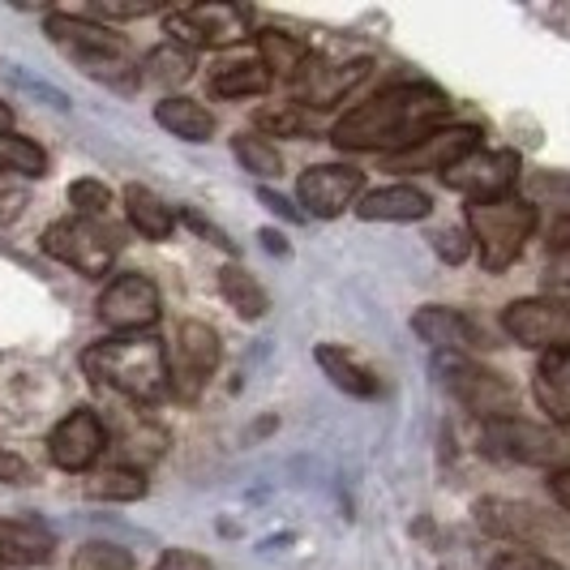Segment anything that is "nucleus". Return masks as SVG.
Listing matches in <instances>:
<instances>
[{
  "label": "nucleus",
  "instance_id": "obj_24",
  "mask_svg": "<svg viewBox=\"0 0 570 570\" xmlns=\"http://www.w3.org/2000/svg\"><path fill=\"white\" fill-rule=\"evenodd\" d=\"M271 69L262 60H232V65H219L210 73V90L219 99H254V95H266L271 90Z\"/></svg>",
  "mask_w": 570,
  "mask_h": 570
},
{
  "label": "nucleus",
  "instance_id": "obj_1",
  "mask_svg": "<svg viewBox=\"0 0 570 570\" xmlns=\"http://www.w3.org/2000/svg\"><path fill=\"white\" fill-rule=\"evenodd\" d=\"M451 116V99L429 82H403L365 104L347 108L331 125V142L343 150H407L425 134L442 129Z\"/></svg>",
  "mask_w": 570,
  "mask_h": 570
},
{
  "label": "nucleus",
  "instance_id": "obj_19",
  "mask_svg": "<svg viewBox=\"0 0 570 570\" xmlns=\"http://www.w3.org/2000/svg\"><path fill=\"white\" fill-rule=\"evenodd\" d=\"M57 549V537L39 519L0 514V567H43Z\"/></svg>",
  "mask_w": 570,
  "mask_h": 570
},
{
  "label": "nucleus",
  "instance_id": "obj_3",
  "mask_svg": "<svg viewBox=\"0 0 570 570\" xmlns=\"http://www.w3.org/2000/svg\"><path fill=\"white\" fill-rule=\"evenodd\" d=\"M48 39L65 48L69 57L82 65L86 78L108 82L116 90H129L142 73H134V60L125 52V39L112 27L95 22V18H78V13H48Z\"/></svg>",
  "mask_w": 570,
  "mask_h": 570
},
{
  "label": "nucleus",
  "instance_id": "obj_20",
  "mask_svg": "<svg viewBox=\"0 0 570 570\" xmlns=\"http://www.w3.org/2000/svg\"><path fill=\"white\" fill-rule=\"evenodd\" d=\"M155 120H159V129H168L171 138H180V142H210L215 129H219V120L210 116V108H202L198 99H189V95L159 99L155 104Z\"/></svg>",
  "mask_w": 570,
  "mask_h": 570
},
{
  "label": "nucleus",
  "instance_id": "obj_7",
  "mask_svg": "<svg viewBox=\"0 0 570 570\" xmlns=\"http://www.w3.org/2000/svg\"><path fill=\"white\" fill-rule=\"evenodd\" d=\"M43 254L73 266L78 275H108L116 266V254H120V240L116 232L104 224V219H82V215H69V219H57L52 228L43 232Z\"/></svg>",
  "mask_w": 570,
  "mask_h": 570
},
{
  "label": "nucleus",
  "instance_id": "obj_16",
  "mask_svg": "<svg viewBox=\"0 0 570 570\" xmlns=\"http://www.w3.org/2000/svg\"><path fill=\"white\" fill-rule=\"evenodd\" d=\"M476 146H481V129L476 125H442V129L425 134L421 142H412L407 150L391 155L386 171H442L446 176Z\"/></svg>",
  "mask_w": 570,
  "mask_h": 570
},
{
  "label": "nucleus",
  "instance_id": "obj_38",
  "mask_svg": "<svg viewBox=\"0 0 570 570\" xmlns=\"http://www.w3.org/2000/svg\"><path fill=\"white\" fill-rule=\"evenodd\" d=\"M433 249L446 257V262H463L468 249H472V240H468L459 228H446V232H438V236H433Z\"/></svg>",
  "mask_w": 570,
  "mask_h": 570
},
{
  "label": "nucleus",
  "instance_id": "obj_22",
  "mask_svg": "<svg viewBox=\"0 0 570 570\" xmlns=\"http://www.w3.org/2000/svg\"><path fill=\"white\" fill-rule=\"evenodd\" d=\"M314 361H317V370L326 373V377L340 386L343 395H352V400H373V395H377V377H373V370H370V365H361V361H356L347 347L317 343Z\"/></svg>",
  "mask_w": 570,
  "mask_h": 570
},
{
  "label": "nucleus",
  "instance_id": "obj_8",
  "mask_svg": "<svg viewBox=\"0 0 570 570\" xmlns=\"http://www.w3.org/2000/svg\"><path fill=\"white\" fill-rule=\"evenodd\" d=\"M99 322L116 335H146L164 317V292L142 271H120L99 292Z\"/></svg>",
  "mask_w": 570,
  "mask_h": 570
},
{
  "label": "nucleus",
  "instance_id": "obj_30",
  "mask_svg": "<svg viewBox=\"0 0 570 570\" xmlns=\"http://www.w3.org/2000/svg\"><path fill=\"white\" fill-rule=\"evenodd\" d=\"M254 125L262 129V138H292V134H309L314 129V116L309 104H284V108H262L254 112Z\"/></svg>",
  "mask_w": 570,
  "mask_h": 570
},
{
  "label": "nucleus",
  "instance_id": "obj_15",
  "mask_svg": "<svg viewBox=\"0 0 570 570\" xmlns=\"http://www.w3.org/2000/svg\"><path fill=\"white\" fill-rule=\"evenodd\" d=\"M108 451V429L90 407H73L57 429L48 433V459L60 472H90Z\"/></svg>",
  "mask_w": 570,
  "mask_h": 570
},
{
  "label": "nucleus",
  "instance_id": "obj_33",
  "mask_svg": "<svg viewBox=\"0 0 570 570\" xmlns=\"http://www.w3.org/2000/svg\"><path fill=\"white\" fill-rule=\"evenodd\" d=\"M69 206H73L82 219H104V215H108V206H112V189H108L104 180L82 176V180H73V185H69Z\"/></svg>",
  "mask_w": 570,
  "mask_h": 570
},
{
  "label": "nucleus",
  "instance_id": "obj_32",
  "mask_svg": "<svg viewBox=\"0 0 570 570\" xmlns=\"http://www.w3.org/2000/svg\"><path fill=\"white\" fill-rule=\"evenodd\" d=\"M73 570H134V553L112 541H86L73 553Z\"/></svg>",
  "mask_w": 570,
  "mask_h": 570
},
{
  "label": "nucleus",
  "instance_id": "obj_28",
  "mask_svg": "<svg viewBox=\"0 0 570 570\" xmlns=\"http://www.w3.org/2000/svg\"><path fill=\"white\" fill-rule=\"evenodd\" d=\"M86 493L104 498V502H138V498H146V476L138 468H108V472L86 481Z\"/></svg>",
  "mask_w": 570,
  "mask_h": 570
},
{
  "label": "nucleus",
  "instance_id": "obj_26",
  "mask_svg": "<svg viewBox=\"0 0 570 570\" xmlns=\"http://www.w3.org/2000/svg\"><path fill=\"white\" fill-rule=\"evenodd\" d=\"M254 43H257V60L271 69V78L275 73H284V78H296V73H305V43L296 39V35H284V30H254Z\"/></svg>",
  "mask_w": 570,
  "mask_h": 570
},
{
  "label": "nucleus",
  "instance_id": "obj_27",
  "mask_svg": "<svg viewBox=\"0 0 570 570\" xmlns=\"http://www.w3.org/2000/svg\"><path fill=\"white\" fill-rule=\"evenodd\" d=\"M232 155H236V164L257 176V180H275V176H284V155H279V146L271 142V138H262V134H236L232 138Z\"/></svg>",
  "mask_w": 570,
  "mask_h": 570
},
{
  "label": "nucleus",
  "instance_id": "obj_12",
  "mask_svg": "<svg viewBox=\"0 0 570 570\" xmlns=\"http://www.w3.org/2000/svg\"><path fill=\"white\" fill-rule=\"evenodd\" d=\"M502 331L519 347L541 352H570V301L558 296H528L502 309Z\"/></svg>",
  "mask_w": 570,
  "mask_h": 570
},
{
  "label": "nucleus",
  "instance_id": "obj_18",
  "mask_svg": "<svg viewBox=\"0 0 570 570\" xmlns=\"http://www.w3.org/2000/svg\"><path fill=\"white\" fill-rule=\"evenodd\" d=\"M352 210L361 219H370V224H421V219L433 215V202H429V194L412 189V185H382V189L361 194Z\"/></svg>",
  "mask_w": 570,
  "mask_h": 570
},
{
  "label": "nucleus",
  "instance_id": "obj_14",
  "mask_svg": "<svg viewBox=\"0 0 570 570\" xmlns=\"http://www.w3.org/2000/svg\"><path fill=\"white\" fill-rule=\"evenodd\" d=\"M361 189H365V171L352 164H317L296 180V198L314 219H340L347 206H356Z\"/></svg>",
  "mask_w": 570,
  "mask_h": 570
},
{
  "label": "nucleus",
  "instance_id": "obj_34",
  "mask_svg": "<svg viewBox=\"0 0 570 570\" xmlns=\"http://www.w3.org/2000/svg\"><path fill=\"white\" fill-rule=\"evenodd\" d=\"M485 570H562V567L553 558H544V553H532V549H507V553L489 558Z\"/></svg>",
  "mask_w": 570,
  "mask_h": 570
},
{
  "label": "nucleus",
  "instance_id": "obj_25",
  "mask_svg": "<svg viewBox=\"0 0 570 570\" xmlns=\"http://www.w3.org/2000/svg\"><path fill=\"white\" fill-rule=\"evenodd\" d=\"M219 292H224L228 309H236V317H245V322H257V317H266V309H271L266 287L257 284L245 266H236V262L219 271Z\"/></svg>",
  "mask_w": 570,
  "mask_h": 570
},
{
  "label": "nucleus",
  "instance_id": "obj_23",
  "mask_svg": "<svg viewBox=\"0 0 570 570\" xmlns=\"http://www.w3.org/2000/svg\"><path fill=\"white\" fill-rule=\"evenodd\" d=\"M125 215H129L134 232L146 236V240H168L171 232H176V210L159 194H150L146 185H129L125 189Z\"/></svg>",
  "mask_w": 570,
  "mask_h": 570
},
{
  "label": "nucleus",
  "instance_id": "obj_5",
  "mask_svg": "<svg viewBox=\"0 0 570 570\" xmlns=\"http://www.w3.org/2000/svg\"><path fill=\"white\" fill-rule=\"evenodd\" d=\"M537 224H541V215H537L532 202L502 198L489 202V206H468V240L476 245L481 266L489 275L511 271L523 254V245L532 240Z\"/></svg>",
  "mask_w": 570,
  "mask_h": 570
},
{
  "label": "nucleus",
  "instance_id": "obj_31",
  "mask_svg": "<svg viewBox=\"0 0 570 570\" xmlns=\"http://www.w3.org/2000/svg\"><path fill=\"white\" fill-rule=\"evenodd\" d=\"M189 73H194V52L180 48V43H164V48H155V52L142 60V78H150V82L176 86V82H185Z\"/></svg>",
  "mask_w": 570,
  "mask_h": 570
},
{
  "label": "nucleus",
  "instance_id": "obj_4",
  "mask_svg": "<svg viewBox=\"0 0 570 570\" xmlns=\"http://www.w3.org/2000/svg\"><path fill=\"white\" fill-rule=\"evenodd\" d=\"M481 446L489 459H507L541 472H567L570 468V429L532 421V416H502L481 425Z\"/></svg>",
  "mask_w": 570,
  "mask_h": 570
},
{
  "label": "nucleus",
  "instance_id": "obj_36",
  "mask_svg": "<svg viewBox=\"0 0 570 570\" xmlns=\"http://www.w3.org/2000/svg\"><path fill=\"white\" fill-rule=\"evenodd\" d=\"M155 570H215V562H210L206 553H194V549L171 544V549H164V553H159Z\"/></svg>",
  "mask_w": 570,
  "mask_h": 570
},
{
  "label": "nucleus",
  "instance_id": "obj_42",
  "mask_svg": "<svg viewBox=\"0 0 570 570\" xmlns=\"http://www.w3.org/2000/svg\"><path fill=\"white\" fill-rule=\"evenodd\" d=\"M0 134H13V108L0 99Z\"/></svg>",
  "mask_w": 570,
  "mask_h": 570
},
{
  "label": "nucleus",
  "instance_id": "obj_9",
  "mask_svg": "<svg viewBox=\"0 0 570 570\" xmlns=\"http://www.w3.org/2000/svg\"><path fill=\"white\" fill-rule=\"evenodd\" d=\"M219 356H224V347H219L215 326L194 322V317L180 322V331H176L168 352V391H176V400L202 395V386L210 382V373L219 370Z\"/></svg>",
  "mask_w": 570,
  "mask_h": 570
},
{
  "label": "nucleus",
  "instance_id": "obj_6",
  "mask_svg": "<svg viewBox=\"0 0 570 570\" xmlns=\"http://www.w3.org/2000/svg\"><path fill=\"white\" fill-rule=\"evenodd\" d=\"M433 373H438L442 391H446L459 407H468L472 416H481V421L519 416L514 386L498 370L481 365L476 356H451V352H438V356H433Z\"/></svg>",
  "mask_w": 570,
  "mask_h": 570
},
{
  "label": "nucleus",
  "instance_id": "obj_41",
  "mask_svg": "<svg viewBox=\"0 0 570 570\" xmlns=\"http://www.w3.org/2000/svg\"><path fill=\"white\" fill-rule=\"evenodd\" d=\"M262 202H266V206H271V210H275V215H284V219H296V210H292V206H287V202H279V198H275V194H262Z\"/></svg>",
  "mask_w": 570,
  "mask_h": 570
},
{
  "label": "nucleus",
  "instance_id": "obj_11",
  "mask_svg": "<svg viewBox=\"0 0 570 570\" xmlns=\"http://www.w3.org/2000/svg\"><path fill=\"white\" fill-rule=\"evenodd\" d=\"M254 27V13L240 4H189V9H171L168 35L180 48H228L240 43Z\"/></svg>",
  "mask_w": 570,
  "mask_h": 570
},
{
  "label": "nucleus",
  "instance_id": "obj_35",
  "mask_svg": "<svg viewBox=\"0 0 570 570\" xmlns=\"http://www.w3.org/2000/svg\"><path fill=\"white\" fill-rule=\"evenodd\" d=\"M549 275L570 284V219H562L553 228V240H549Z\"/></svg>",
  "mask_w": 570,
  "mask_h": 570
},
{
  "label": "nucleus",
  "instance_id": "obj_29",
  "mask_svg": "<svg viewBox=\"0 0 570 570\" xmlns=\"http://www.w3.org/2000/svg\"><path fill=\"white\" fill-rule=\"evenodd\" d=\"M0 171H18V176L35 180L48 171V155H43V146L22 134H0Z\"/></svg>",
  "mask_w": 570,
  "mask_h": 570
},
{
  "label": "nucleus",
  "instance_id": "obj_37",
  "mask_svg": "<svg viewBox=\"0 0 570 570\" xmlns=\"http://www.w3.org/2000/svg\"><path fill=\"white\" fill-rule=\"evenodd\" d=\"M150 13H159V9H155V4H95V9H90L95 22H104V18L129 22V18H150Z\"/></svg>",
  "mask_w": 570,
  "mask_h": 570
},
{
  "label": "nucleus",
  "instance_id": "obj_21",
  "mask_svg": "<svg viewBox=\"0 0 570 570\" xmlns=\"http://www.w3.org/2000/svg\"><path fill=\"white\" fill-rule=\"evenodd\" d=\"M532 391L553 425H570V352H544L532 373Z\"/></svg>",
  "mask_w": 570,
  "mask_h": 570
},
{
  "label": "nucleus",
  "instance_id": "obj_17",
  "mask_svg": "<svg viewBox=\"0 0 570 570\" xmlns=\"http://www.w3.org/2000/svg\"><path fill=\"white\" fill-rule=\"evenodd\" d=\"M412 331L438 347V352H451V356H476L493 347L489 335L476 326V317H468L463 309H451V305H421L412 314Z\"/></svg>",
  "mask_w": 570,
  "mask_h": 570
},
{
  "label": "nucleus",
  "instance_id": "obj_39",
  "mask_svg": "<svg viewBox=\"0 0 570 570\" xmlns=\"http://www.w3.org/2000/svg\"><path fill=\"white\" fill-rule=\"evenodd\" d=\"M27 481H30V463H27V459L0 451V485H27Z\"/></svg>",
  "mask_w": 570,
  "mask_h": 570
},
{
  "label": "nucleus",
  "instance_id": "obj_13",
  "mask_svg": "<svg viewBox=\"0 0 570 570\" xmlns=\"http://www.w3.org/2000/svg\"><path fill=\"white\" fill-rule=\"evenodd\" d=\"M442 180L455 189L459 198H468V206H489V202L511 198L514 180H519V155L514 150H485V146H476Z\"/></svg>",
  "mask_w": 570,
  "mask_h": 570
},
{
  "label": "nucleus",
  "instance_id": "obj_2",
  "mask_svg": "<svg viewBox=\"0 0 570 570\" xmlns=\"http://www.w3.org/2000/svg\"><path fill=\"white\" fill-rule=\"evenodd\" d=\"M82 370L95 386L142 407L168 395V347L150 331L90 343L82 352Z\"/></svg>",
  "mask_w": 570,
  "mask_h": 570
},
{
  "label": "nucleus",
  "instance_id": "obj_40",
  "mask_svg": "<svg viewBox=\"0 0 570 570\" xmlns=\"http://www.w3.org/2000/svg\"><path fill=\"white\" fill-rule=\"evenodd\" d=\"M553 498H558V507H562V511L570 514V468L567 472H558V476H553Z\"/></svg>",
  "mask_w": 570,
  "mask_h": 570
},
{
  "label": "nucleus",
  "instance_id": "obj_43",
  "mask_svg": "<svg viewBox=\"0 0 570 570\" xmlns=\"http://www.w3.org/2000/svg\"><path fill=\"white\" fill-rule=\"evenodd\" d=\"M0 570H4V567H0Z\"/></svg>",
  "mask_w": 570,
  "mask_h": 570
},
{
  "label": "nucleus",
  "instance_id": "obj_10",
  "mask_svg": "<svg viewBox=\"0 0 570 570\" xmlns=\"http://www.w3.org/2000/svg\"><path fill=\"white\" fill-rule=\"evenodd\" d=\"M476 523L485 528L489 537L528 544L532 553L567 537V528L558 523V514L541 511L532 502H519V498H485V502H476Z\"/></svg>",
  "mask_w": 570,
  "mask_h": 570
}]
</instances>
